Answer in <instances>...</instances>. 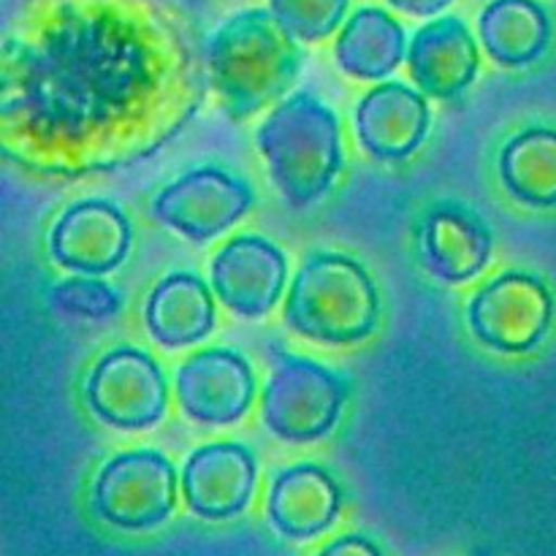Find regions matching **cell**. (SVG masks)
Wrapping results in <instances>:
<instances>
[{"label":"cell","instance_id":"6da1fadb","mask_svg":"<svg viewBox=\"0 0 556 556\" xmlns=\"http://www.w3.org/2000/svg\"><path fill=\"white\" fill-rule=\"evenodd\" d=\"M206 43L117 20L5 36L0 150L41 177L119 172L155 155L204 103Z\"/></svg>","mask_w":556,"mask_h":556},{"label":"cell","instance_id":"ac0fdd59","mask_svg":"<svg viewBox=\"0 0 556 556\" xmlns=\"http://www.w3.org/2000/svg\"><path fill=\"white\" fill-rule=\"evenodd\" d=\"M144 324L163 348H188L215 329V299L201 277L174 271L147 296Z\"/></svg>","mask_w":556,"mask_h":556},{"label":"cell","instance_id":"8992f818","mask_svg":"<svg viewBox=\"0 0 556 556\" xmlns=\"http://www.w3.org/2000/svg\"><path fill=\"white\" fill-rule=\"evenodd\" d=\"M177 486V470L161 451H125L98 472L92 510L117 530H152L174 514Z\"/></svg>","mask_w":556,"mask_h":556},{"label":"cell","instance_id":"5b68a950","mask_svg":"<svg viewBox=\"0 0 556 556\" xmlns=\"http://www.w3.org/2000/svg\"><path fill=\"white\" fill-rule=\"evenodd\" d=\"M351 383L313 358L277 351L264 386V424L286 443H313L334 429Z\"/></svg>","mask_w":556,"mask_h":556},{"label":"cell","instance_id":"ffe728a7","mask_svg":"<svg viewBox=\"0 0 556 556\" xmlns=\"http://www.w3.org/2000/svg\"><path fill=\"white\" fill-rule=\"evenodd\" d=\"M337 65L353 79H386L405 58V30L383 9H362L342 27L334 47Z\"/></svg>","mask_w":556,"mask_h":556},{"label":"cell","instance_id":"9a60e30c","mask_svg":"<svg viewBox=\"0 0 556 556\" xmlns=\"http://www.w3.org/2000/svg\"><path fill=\"white\" fill-rule=\"evenodd\" d=\"M478 43L456 16H440L413 36L407 68L418 90L438 101H456L478 76Z\"/></svg>","mask_w":556,"mask_h":556},{"label":"cell","instance_id":"30bf717a","mask_svg":"<svg viewBox=\"0 0 556 556\" xmlns=\"http://www.w3.org/2000/svg\"><path fill=\"white\" fill-rule=\"evenodd\" d=\"M130 228L123 210L103 199H87L68 206L49 231L54 264L87 277H103L128 258Z\"/></svg>","mask_w":556,"mask_h":556},{"label":"cell","instance_id":"603a6c76","mask_svg":"<svg viewBox=\"0 0 556 556\" xmlns=\"http://www.w3.org/2000/svg\"><path fill=\"white\" fill-rule=\"evenodd\" d=\"M348 0H269V11L299 38L320 41L340 27Z\"/></svg>","mask_w":556,"mask_h":556},{"label":"cell","instance_id":"2e32d148","mask_svg":"<svg viewBox=\"0 0 556 556\" xmlns=\"http://www.w3.org/2000/svg\"><path fill=\"white\" fill-rule=\"evenodd\" d=\"M356 134L378 161L410 157L429 134L427 98L402 81L372 87L356 106Z\"/></svg>","mask_w":556,"mask_h":556},{"label":"cell","instance_id":"8fae6325","mask_svg":"<svg viewBox=\"0 0 556 556\" xmlns=\"http://www.w3.org/2000/svg\"><path fill=\"white\" fill-rule=\"evenodd\" d=\"M177 400L185 416L204 427L237 424L255 396V375L248 358L228 348L193 353L177 369Z\"/></svg>","mask_w":556,"mask_h":556},{"label":"cell","instance_id":"cb8c5ba5","mask_svg":"<svg viewBox=\"0 0 556 556\" xmlns=\"http://www.w3.org/2000/svg\"><path fill=\"white\" fill-rule=\"evenodd\" d=\"M318 556H383L380 548L372 541L362 535H345L340 541H334L331 546H326Z\"/></svg>","mask_w":556,"mask_h":556},{"label":"cell","instance_id":"52a82bcc","mask_svg":"<svg viewBox=\"0 0 556 556\" xmlns=\"http://www.w3.org/2000/svg\"><path fill=\"white\" fill-rule=\"evenodd\" d=\"M470 331L497 353H527L543 342L554 318L546 282L527 271H505L472 296Z\"/></svg>","mask_w":556,"mask_h":556},{"label":"cell","instance_id":"5bb4252c","mask_svg":"<svg viewBox=\"0 0 556 556\" xmlns=\"http://www.w3.org/2000/svg\"><path fill=\"white\" fill-rule=\"evenodd\" d=\"M255 489V456L239 443L201 445L182 467V494L195 516L233 519L248 508Z\"/></svg>","mask_w":556,"mask_h":556},{"label":"cell","instance_id":"e0dca14e","mask_svg":"<svg viewBox=\"0 0 556 556\" xmlns=\"http://www.w3.org/2000/svg\"><path fill=\"white\" fill-rule=\"evenodd\" d=\"M340 505V486L324 467L296 465L277 472L266 510L280 535L307 541L334 525Z\"/></svg>","mask_w":556,"mask_h":556},{"label":"cell","instance_id":"277c9868","mask_svg":"<svg viewBox=\"0 0 556 556\" xmlns=\"http://www.w3.org/2000/svg\"><path fill=\"white\" fill-rule=\"evenodd\" d=\"M378 320V288L351 255L315 253L293 277L286 324L296 334L326 345H356L372 334Z\"/></svg>","mask_w":556,"mask_h":556},{"label":"cell","instance_id":"d4e9b609","mask_svg":"<svg viewBox=\"0 0 556 556\" xmlns=\"http://www.w3.org/2000/svg\"><path fill=\"white\" fill-rule=\"evenodd\" d=\"M389 3L413 16H434L438 11H443L451 0H389Z\"/></svg>","mask_w":556,"mask_h":556},{"label":"cell","instance_id":"9c48e42d","mask_svg":"<svg viewBox=\"0 0 556 556\" xmlns=\"http://www.w3.org/2000/svg\"><path fill=\"white\" fill-rule=\"evenodd\" d=\"M253 206V188L220 166L185 172L152 201V215L190 242H210L242 220Z\"/></svg>","mask_w":556,"mask_h":556},{"label":"cell","instance_id":"d6986e66","mask_svg":"<svg viewBox=\"0 0 556 556\" xmlns=\"http://www.w3.org/2000/svg\"><path fill=\"white\" fill-rule=\"evenodd\" d=\"M478 33L494 63L521 68L546 54L552 20L538 0H492L483 9Z\"/></svg>","mask_w":556,"mask_h":556},{"label":"cell","instance_id":"ba28073f","mask_svg":"<svg viewBox=\"0 0 556 556\" xmlns=\"http://www.w3.org/2000/svg\"><path fill=\"white\" fill-rule=\"evenodd\" d=\"M92 416L125 432L155 427L168 405L166 378L152 356L136 348H114L92 367L85 383Z\"/></svg>","mask_w":556,"mask_h":556},{"label":"cell","instance_id":"7c38bea8","mask_svg":"<svg viewBox=\"0 0 556 556\" xmlns=\"http://www.w3.org/2000/svg\"><path fill=\"white\" fill-rule=\"evenodd\" d=\"M212 291L231 313L264 318L280 302L288 280V261L269 239L244 233L233 237L210 266Z\"/></svg>","mask_w":556,"mask_h":556},{"label":"cell","instance_id":"3957f363","mask_svg":"<svg viewBox=\"0 0 556 556\" xmlns=\"http://www.w3.org/2000/svg\"><path fill=\"white\" fill-rule=\"evenodd\" d=\"M275 188L296 210L326 195L342 172L340 119L313 92H296L269 112L255 134Z\"/></svg>","mask_w":556,"mask_h":556},{"label":"cell","instance_id":"7a4b0ae2","mask_svg":"<svg viewBox=\"0 0 556 556\" xmlns=\"http://www.w3.org/2000/svg\"><path fill=\"white\" fill-rule=\"evenodd\" d=\"M299 38L271 11L233 14L206 41L210 87L231 123L280 101L302 71Z\"/></svg>","mask_w":556,"mask_h":556},{"label":"cell","instance_id":"44dd1931","mask_svg":"<svg viewBox=\"0 0 556 556\" xmlns=\"http://www.w3.org/2000/svg\"><path fill=\"white\" fill-rule=\"evenodd\" d=\"M500 179L521 204L556 206V130L532 125L516 134L500 155Z\"/></svg>","mask_w":556,"mask_h":556},{"label":"cell","instance_id":"4fadbf2b","mask_svg":"<svg viewBox=\"0 0 556 556\" xmlns=\"http://www.w3.org/2000/svg\"><path fill=\"white\" fill-rule=\"evenodd\" d=\"M492 244L486 220L459 201H438L418 226L424 266L429 275L451 286L481 275L492 258Z\"/></svg>","mask_w":556,"mask_h":556},{"label":"cell","instance_id":"7402d4cb","mask_svg":"<svg viewBox=\"0 0 556 556\" xmlns=\"http://www.w3.org/2000/svg\"><path fill=\"white\" fill-rule=\"evenodd\" d=\"M49 302L60 313L87 320H109L123 307V299L109 282L87 275L58 282L49 293Z\"/></svg>","mask_w":556,"mask_h":556}]
</instances>
